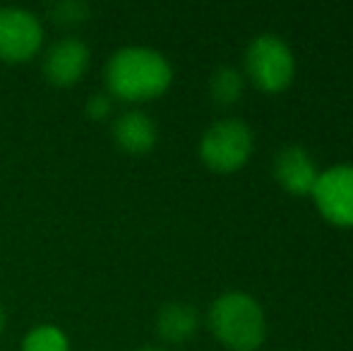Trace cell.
<instances>
[{
  "mask_svg": "<svg viewBox=\"0 0 353 351\" xmlns=\"http://www.w3.org/2000/svg\"><path fill=\"white\" fill-rule=\"evenodd\" d=\"M92 53L82 39H58L43 53V77L53 87H72L87 75Z\"/></svg>",
  "mask_w": 353,
  "mask_h": 351,
  "instance_id": "52a82bcc",
  "label": "cell"
},
{
  "mask_svg": "<svg viewBox=\"0 0 353 351\" xmlns=\"http://www.w3.org/2000/svg\"><path fill=\"white\" fill-rule=\"evenodd\" d=\"M108 97L140 103L159 99L173 82V68L163 53L147 46H123L103 68Z\"/></svg>",
  "mask_w": 353,
  "mask_h": 351,
  "instance_id": "6da1fadb",
  "label": "cell"
},
{
  "mask_svg": "<svg viewBox=\"0 0 353 351\" xmlns=\"http://www.w3.org/2000/svg\"><path fill=\"white\" fill-rule=\"evenodd\" d=\"M200 330V313L192 303L171 301L157 313V334L166 344H185Z\"/></svg>",
  "mask_w": 353,
  "mask_h": 351,
  "instance_id": "30bf717a",
  "label": "cell"
},
{
  "mask_svg": "<svg viewBox=\"0 0 353 351\" xmlns=\"http://www.w3.org/2000/svg\"><path fill=\"white\" fill-rule=\"evenodd\" d=\"M245 77L260 92L279 94L293 82L296 61L288 43L276 34H260L245 48Z\"/></svg>",
  "mask_w": 353,
  "mask_h": 351,
  "instance_id": "277c9868",
  "label": "cell"
},
{
  "mask_svg": "<svg viewBox=\"0 0 353 351\" xmlns=\"http://www.w3.org/2000/svg\"><path fill=\"white\" fill-rule=\"evenodd\" d=\"M243 92H245V77L241 70L231 66H221L212 72L210 77V97L216 106L228 108L236 106L241 101Z\"/></svg>",
  "mask_w": 353,
  "mask_h": 351,
  "instance_id": "8fae6325",
  "label": "cell"
},
{
  "mask_svg": "<svg viewBox=\"0 0 353 351\" xmlns=\"http://www.w3.org/2000/svg\"><path fill=\"white\" fill-rule=\"evenodd\" d=\"M84 111H87V116L92 118V121H106L113 111V99L108 97V94H92V97L87 99Z\"/></svg>",
  "mask_w": 353,
  "mask_h": 351,
  "instance_id": "5bb4252c",
  "label": "cell"
},
{
  "mask_svg": "<svg viewBox=\"0 0 353 351\" xmlns=\"http://www.w3.org/2000/svg\"><path fill=\"white\" fill-rule=\"evenodd\" d=\"M41 19L24 8H0V61L27 63L41 51Z\"/></svg>",
  "mask_w": 353,
  "mask_h": 351,
  "instance_id": "5b68a950",
  "label": "cell"
},
{
  "mask_svg": "<svg viewBox=\"0 0 353 351\" xmlns=\"http://www.w3.org/2000/svg\"><path fill=\"white\" fill-rule=\"evenodd\" d=\"M255 137L248 123L238 118L216 121L200 137V159L214 174H233L250 161Z\"/></svg>",
  "mask_w": 353,
  "mask_h": 351,
  "instance_id": "3957f363",
  "label": "cell"
},
{
  "mask_svg": "<svg viewBox=\"0 0 353 351\" xmlns=\"http://www.w3.org/2000/svg\"><path fill=\"white\" fill-rule=\"evenodd\" d=\"M3 330H5V313H3V308H0V334H3Z\"/></svg>",
  "mask_w": 353,
  "mask_h": 351,
  "instance_id": "9a60e30c",
  "label": "cell"
},
{
  "mask_svg": "<svg viewBox=\"0 0 353 351\" xmlns=\"http://www.w3.org/2000/svg\"><path fill=\"white\" fill-rule=\"evenodd\" d=\"M207 325L216 342L231 351H257L267 337L265 310L243 291H226L214 299Z\"/></svg>",
  "mask_w": 353,
  "mask_h": 351,
  "instance_id": "7a4b0ae2",
  "label": "cell"
},
{
  "mask_svg": "<svg viewBox=\"0 0 353 351\" xmlns=\"http://www.w3.org/2000/svg\"><path fill=\"white\" fill-rule=\"evenodd\" d=\"M272 174L288 195L296 197L310 195L317 178H320V171H317L312 157L301 145L281 147L274 154V161H272Z\"/></svg>",
  "mask_w": 353,
  "mask_h": 351,
  "instance_id": "ba28073f",
  "label": "cell"
},
{
  "mask_svg": "<svg viewBox=\"0 0 353 351\" xmlns=\"http://www.w3.org/2000/svg\"><path fill=\"white\" fill-rule=\"evenodd\" d=\"M312 200L322 217L330 224L351 229L353 226V166L336 164L320 171L315 188H312Z\"/></svg>",
  "mask_w": 353,
  "mask_h": 351,
  "instance_id": "8992f818",
  "label": "cell"
},
{
  "mask_svg": "<svg viewBox=\"0 0 353 351\" xmlns=\"http://www.w3.org/2000/svg\"><path fill=\"white\" fill-rule=\"evenodd\" d=\"M22 351H70V339L56 325H37L24 334Z\"/></svg>",
  "mask_w": 353,
  "mask_h": 351,
  "instance_id": "7c38bea8",
  "label": "cell"
},
{
  "mask_svg": "<svg viewBox=\"0 0 353 351\" xmlns=\"http://www.w3.org/2000/svg\"><path fill=\"white\" fill-rule=\"evenodd\" d=\"M113 142L118 150H123L130 157H144L157 147L159 130L157 123L144 111H125L113 121Z\"/></svg>",
  "mask_w": 353,
  "mask_h": 351,
  "instance_id": "9c48e42d",
  "label": "cell"
},
{
  "mask_svg": "<svg viewBox=\"0 0 353 351\" xmlns=\"http://www.w3.org/2000/svg\"><path fill=\"white\" fill-rule=\"evenodd\" d=\"M140 351H163V349H140Z\"/></svg>",
  "mask_w": 353,
  "mask_h": 351,
  "instance_id": "2e32d148",
  "label": "cell"
},
{
  "mask_svg": "<svg viewBox=\"0 0 353 351\" xmlns=\"http://www.w3.org/2000/svg\"><path fill=\"white\" fill-rule=\"evenodd\" d=\"M48 17L58 27H77V24L87 22L89 5L82 3V0H61V3H53L48 8Z\"/></svg>",
  "mask_w": 353,
  "mask_h": 351,
  "instance_id": "4fadbf2b",
  "label": "cell"
}]
</instances>
